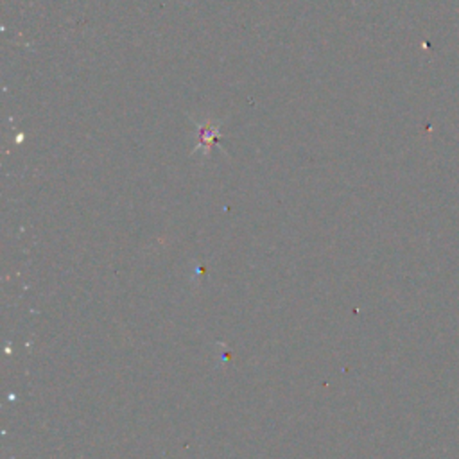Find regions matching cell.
I'll return each mask as SVG.
<instances>
[{
	"label": "cell",
	"mask_w": 459,
	"mask_h": 459,
	"mask_svg": "<svg viewBox=\"0 0 459 459\" xmlns=\"http://www.w3.org/2000/svg\"><path fill=\"white\" fill-rule=\"evenodd\" d=\"M199 133V147H212L219 136V122L217 120H204V124L197 122Z\"/></svg>",
	"instance_id": "obj_1"
}]
</instances>
